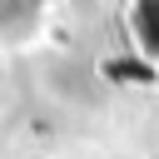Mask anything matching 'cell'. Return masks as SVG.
<instances>
[{
    "mask_svg": "<svg viewBox=\"0 0 159 159\" xmlns=\"http://www.w3.org/2000/svg\"><path fill=\"white\" fill-rule=\"evenodd\" d=\"M134 25H139L144 45L159 55V0H144V5H139V15H134Z\"/></svg>",
    "mask_w": 159,
    "mask_h": 159,
    "instance_id": "6da1fadb",
    "label": "cell"
}]
</instances>
